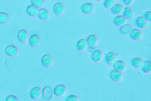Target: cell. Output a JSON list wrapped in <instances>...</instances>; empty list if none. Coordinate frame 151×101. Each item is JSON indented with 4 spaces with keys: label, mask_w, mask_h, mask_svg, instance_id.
I'll list each match as a JSON object with an SVG mask.
<instances>
[{
    "label": "cell",
    "mask_w": 151,
    "mask_h": 101,
    "mask_svg": "<svg viewBox=\"0 0 151 101\" xmlns=\"http://www.w3.org/2000/svg\"><path fill=\"white\" fill-rule=\"evenodd\" d=\"M142 68V71L146 73H149L151 71V62L150 61H146L143 62Z\"/></svg>",
    "instance_id": "obj_25"
},
{
    "label": "cell",
    "mask_w": 151,
    "mask_h": 101,
    "mask_svg": "<svg viewBox=\"0 0 151 101\" xmlns=\"http://www.w3.org/2000/svg\"><path fill=\"white\" fill-rule=\"evenodd\" d=\"M37 15L40 19L45 20L49 17V13L45 8H42L38 10Z\"/></svg>",
    "instance_id": "obj_20"
},
{
    "label": "cell",
    "mask_w": 151,
    "mask_h": 101,
    "mask_svg": "<svg viewBox=\"0 0 151 101\" xmlns=\"http://www.w3.org/2000/svg\"><path fill=\"white\" fill-rule=\"evenodd\" d=\"M113 68L114 70L120 72L124 71L126 69L125 63L122 61L116 60L113 64Z\"/></svg>",
    "instance_id": "obj_9"
},
{
    "label": "cell",
    "mask_w": 151,
    "mask_h": 101,
    "mask_svg": "<svg viewBox=\"0 0 151 101\" xmlns=\"http://www.w3.org/2000/svg\"><path fill=\"white\" fill-rule=\"evenodd\" d=\"M144 17L148 21H151V12L148 11L145 12L144 14Z\"/></svg>",
    "instance_id": "obj_29"
},
{
    "label": "cell",
    "mask_w": 151,
    "mask_h": 101,
    "mask_svg": "<svg viewBox=\"0 0 151 101\" xmlns=\"http://www.w3.org/2000/svg\"><path fill=\"white\" fill-rule=\"evenodd\" d=\"M95 1H103V0H95Z\"/></svg>",
    "instance_id": "obj_33"
},
{
    "label": "cell",
    "mask_w": 151,
    "mask_h": 101,
    "mask_svg": "<svg viewBox=\"0 0 151 101\" xmlns=\"http://www.w3.org/2000/svg\"><path fill=\"white\" fill-rule=\"evenodd\" d=\"M115 3V0H105L103 2V5L106 9H110Z\"/></svg>",
    "instance_id": "obj_26"
},
{
    "label": "cell",
    "mask_w": 151,
    "mask_h": 101,
    "mask_svg": "<svg viewBox=\"0 0 151 101\" xmlns=\"http://www.w3.org/2000/svg\"><path fill=\"white\" fill-rule=\"evenodd\" d=\"M124 10V6L122 4H115L111 8V12L114 15H120Z\"/></svg>",
    "instance_id": "obj_21"
},
{
    "label": "cell",
    "mask_w": 151,
    "mask_h": 101,
    "mask_svg": "<svg viewBox=\"0 0 151 101\" xmlns=\"http://www.w3.org/2000/svg\"><path fill=\"white\" fill-rule=\"evenodd\" d=\"M41 63L45 68H50L53 63V58L51 55L49 54L44 55L41 59Z\"/></svg>",
    "instance_id": "obj_2"
},
{
    "label": "cell",
    "mask_w": 151,
    "mask_h": 101,
    "mask_svg": "<svg viewBox=\"0 0 151 101\" xmlns=\"http://www.w3.org/2000/svg\"><path fill=\"white\" fill-rule=\"evenodd\" d=\"M5 53L10 57H15L17 55L18 50L17 47L13 45L7 46L5 49Z\"/></svg>",
    "instance_id": "obj_7"
},
{
    "label": "cell",
    "mask_w": 151,
    "mask_h": 101,
    "mask_svg": "<svg viewBox=\"0 0 151 101\" xmlns=\"http://www.w3.org/2000/svg\"><path fill=\"white\" fill-rule=\"evenodd\" d=\"M110 77L114 82H121L123 79V75L121 72L115 70H112L110 73Z\"/></svg>",
    "instance_id": "obj_3"
},
{
    "label": "cell",
    "mask_w": 151,
    "mask_h": 101,
    "mask_svg": "<svg viewBox=\"0 0 151 101\" xmlns=\"http://www.w3.org/2000/svg\"><path fill=\"white\" fill-rule=\"evenodd\" d=\"M17 39L21 43H24L28 39V33L27 31L24 29L20 30L18 32Z\"/></svg>",
    "instance_id": "obj_16"
},
{
    "label": "cell",
    "mask_w": 151,
    "mask_h": 101,
    "mask_svg": "<svg viewBox=\"0 0 151 101\" xmlns=\"http://www.w3.org/2000/svg\"><path fill=\"white\" fill-rule=\"evenodd\" d=\"M8 15L4 12H0V24H4L8 20Z\"/></svg>",
    "instance_id": "obj_28"
},
{
    "label": "cell",
    "mask_w": 151,
    "mask_h": 101,
    "mask_svg": "<svg viewBox=\"0 0 151 101\" xmlns=\"http://www.w3.org/2000/svg\"><path fill=\"white\" fill-rule=\"evenodd\" d=\"M6 101H18L17 98L16 96L13 95H8L6 97Z\"/></svg>",
    "instance_id": "obj_31"
},
{
    "label": "cell",
    "mask_w": 151,
    "mask_h": 101,
    "mask_svg": "<svg viewBox=\"0 0 151 101\" xmlns=\"http://www.w3.org/2000/svg\"><path fill=\"white\" fill-rule=\"evenodd\" d=\"M82 12L86 15L92 14L94 10V5L92 3H87L84 4L81 7Z\"/></svg>",
    "instance_id": "obj_6"
},
{
    "label": "cell",
    "mask_w": 151,
    "mask_h": 101,
    "mask_svg": "<svg viewBox=\"0 0 151 101\" xmlns=\"http://www.w3.org/2000/svg\"><path fill=\"white\" fill-rule=\"evenodd\" d=\"M64 6L61 3H56L54 5L53 11L55 15L57 16H60L63 14L64 12Z\"/></svg>",
    "instance_id": "obj_11"
},
{
    "label": "cell",
    "mask_w": 151,
    "mask_h": 101,
    "mask_svg": "<svg viewBox=\"0 0 151 101\" xmlns=\"http://www.w3.org/2000/svg\"><path fill=\"white\" fill-rule=\"evenodd\" d=\"M123 16L126 19H131L134 17V12L131 8L129 7H127L124 9Z\"/></svg>",
    "instance_id": "obj_19"
},
{
    "label": "cell",
    "mask_w": 151,
    "mask_h": 101,
    "mask_svg": "<svg viewBox=\"0 0 151 101\" xmlns=\"http://www.w3.org/2000/svg\"><path fill=\"white\" fill-rule=\"evenodd\" d=\"M129 36L134 41H139L142 38V32L140 30L137 29H134L132 30L129 33Z\"/></svg>",
    "instance_id": "obj_4"
},
{
    "label": "cell",
    "mask_w": 151,
    "mask_h": 101,
    "mask_svg": "<svg viewBox=\"0 0 151 101\" xmlns=\"http://www.w3.org/2000/svg\"><path fill=\"white\" fill-rule=\"evenodd\" d=\"M92 59L95 62H99L102 60L103 54L100 50H96L92 53Z\"/></svg>",
    "instance_id": "obj_18"
},
{
    "label": "cell",
    "mask_w": 151,
    "mask_h": 101,
    "mask_svg": "<svg viewBox=\"0 0 151 101\" xmlns=\"http://www.w3.org/2000/svg\"><path fill=\"white\" fill-rule=\"evenodd\" d=\"M124 4L126 5H129L133 3L134 0H122Z\"/></svg>",
    "instance_id": "obj_32"
},
{
    "label": "cell",
    "mask_w": 151,
    "mask_h": 101,
    "mask_svg": "<svg viewBox=\"0 0 151 101\" xmlns=\"http://www.w3.org/2000/svg\"><path fill=\"white\" fill-rule=\"evenodd\" d=\"M127 19L123 15H118L114 17L113 20L114 25L116 27H121L125 24Z\"/></svg>",
    "instance_id": "obj_14"
},
{
    "label": "cell",
    "mask_w": 151,
    "mask_h": 101,
    "mask_svg": "<svg viewBox=\"0 0 151 101\" xmlns=\"http://www.w3.org/2000/svg\"><path fill=\"white\" fill-rule=\"evenodd\" d=\"M66 92V88L64 85H58L53 90V93L56 96L60 97L63 96Z\"/></svg>",
    "instance_id": "obj_5"
},
{
    "label": "cell",
    "mask_w": 151,
    "mask_h": 101,
    "mask_svg": "<svg viewBox=\"0 0 151 101\" xmlns=\"http://www.w3.org/2000/svg\"><path fill=\"white\" fill-rule=\"evenodd\" d=\"M41 95V90L38 87L33 88L30 92V96L32 99L36 100L39 99Z\"/></svg>",
    "instance_id": "obj_15"
},
{
    "label": "cell",
    "mask_w": 151,
    "mask_h": 101,
    "mask_svg": "<svg viewBox=\"0 0 151 101\" xmlns=\"http://www.w3.org/2000/svg\"><path fill=\"white\" fill-rule=\"evenodd\" d=\"M53 90L52 87L49 86L45 87L42 91V98L46 100H50L53 97Z\"/></svg>",
    "instance_id": "obj_1"
},
{
    "label": "cell",
    "mask_w": 151,
    "mask_h": 101,
    "mask_svg": "<svg viewBox=\"0 0 151 101\" xmlns=\"http://www.w3.org/2000/svg\"><path fill=\"white\" fill-rule=\"evenodd\" d=\"M143 60L140 58L135 57L132 59L131 61V65L135 68H142L143 64Z\"/></svg>",
    "instance_id": "obj_22"
},
{
    "label": "cell",
    "mask_w": 151,
    "mask_h": 101,
    "mask_svg": "<svg viewBox=\"0 0 151 101\" xmlns=\"http://www.w3.org/2000/svg\"><path fill=\"white\" fill-rule=\"evenodd\" d=\"M40 43V38L38 35L33 34L30 37L29 44L32 47H36L39 46Z\"/></svg>",
    "instance_id": "obj_13"
},
{
    "label": "cell",
    "mask_w": 151,
    "mask_h": 101,
    "mask_svg": "<svg viewBox=\"0 0 151 101\" xmlns=\"http://www.w3.org/2000/svg\"><path fill=\"white\" fill-rule=\"evenodd\" d=\"M87 47L86 40L82 39L79 40L76 44V48L77 50L80 51H84Z\"/></svg>",
    "instance_id": "obj_24"
},
{
    "label": "cell",
    "mask_w": 151,
    "mask_h": 101,
    "mask_svg": "<svg viewBox=\"0 0 151 101\" xmlns=\"http://www.w3.org/2000/svg\"><path fill=\"white\" fill-rule=\"evenodd\" d=\"M38 8L33 6L32 4L29 5L27 7V13L28 15L32 17H35L38 15Z\"/></svg>",
    "instance_id": "obj_23"
},
{
    "label": "cell",
    "mask_w": 151,
    "mask_h": 101,
    "mask_svg": "<svg viewBox=\"0 0 151 101\" xmlns=\"http://www.w3.org/2000/svg\"><path fill=\"white\" fill-rule=\"evenodd\" d=\"M77 100H78V98L77 96L73 95H69L66 100V101H77Z\"/></svg>",
    "instance_id": "obj_30"
},
{
    "label": "cell",
    "mask_w": 151,
    "mask_h": 101,
    "mask_svg": "<svg viewBox=\"0 0 151 101\" xmlns=\"http://www.w3.org/2000/svg\"><path fill=\"white\" fill-rule=\"evenodd\" d=\"M116 55L114 52H109L105 57V61L109 65H112L116 61Z\"/></svg>",
    "instance_id": "obj_12"
},
{
    "label": "cell",
    "mask_w": 151,
    "mask_h": 101,
    "mask_svg": "<svg viewBox=\"0 0 151 101\" xmlns=\"http://www.w3.org/2000/svg\"><path fill=\"white\" fill-rule=\"evenodd\" d=\"M87 47L92 48L96 47L98 43V38L96 35H90L88 36L86 40Z\"/></svg>",
    "instance_id": "obj_8"
},
{
    "label": "cell",
    "mask_w": 151,
    "mask_h": 101,
    "mask_svg": "<svg viewBox=\"0 0 151 101\" xmlns=\"http://www.w3.org/2000/svg\"><path fill=\"white\" fill-rule=\"evenodd\" d=\"M135 22L136 26L140 28H146L148 24V21L144 18V17L140 16L137 17Z\"/></svg>",
    "instance_id": "obj_10"
},
{
    "label": "cell",
    "mask_w": 151,
    "mask_h": 101,
    "mask_svg": "<svg viewBox=\"0 0 151 101\" xmlns=\"http://www.w3.org/2000/svg\"><path fill=\"white\" fill-rule=\"evenodd\" d=\"M133 29L132 26L129 24H124L121 26L119 29L120 33L124 35L129 34L131 31Z\"/></svg>",
    "instance_id": "obj_17"
},
{
    "label": "cell",
    "mask_w": 151,
    "mask_h": 101,
    "mask_svg": "<svg viewBox=\"0 0 151 101\" xmlns=\"http://www.w3.org/2000/svg\"><path fill=\"white\" fill-rule=\"evenodd\" d=\"M31 3L32 5L38 8L42 7L44 4V0H31Z\"/></svg>",
    "instance_id": "obj_27"
}]
</instances>
